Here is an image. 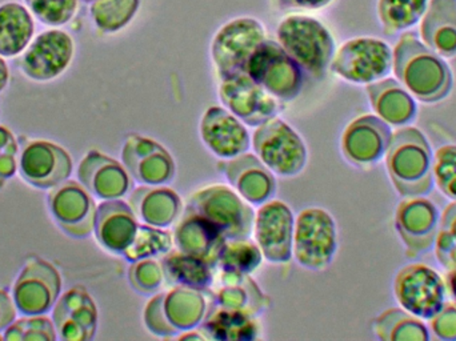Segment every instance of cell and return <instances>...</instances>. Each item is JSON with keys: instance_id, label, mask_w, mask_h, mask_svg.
<instances>
[{"instance_id": "1", "label": "cell", "mask_w": 456, "mask_h": 341, "mask_svg": "<svg viewBox=\"0 0 456 341\" xmlns=\"http://www.w3.org/2000/svg\"><path fill=\"white\" fill-rule=\"evenodd\" d=\"M393 53L396 79L417 101L436 104L449 98L454 87L452 69L415 32H403Z\"/></svg>"}, {"instance_id": "14", "label": "cell", "mask_w": 456, "mask_h": 341, "mask_svg": "<svg viewBox=\"0 0 456 341\" xmlns=\"http://www.w3.org/2000/svg\"><path fill=\"white\" fill-rule=\"evenodd\" d=\"M74 53V40L67 32L47 29L21 53L18 69L34 82H50L69 69Z\"/></svg>"}, {"instance_id": "12", "label": "cell", "mask_w": 456, "mask_h": 341, "mask_svg": "<svg viewBox=\"0 0 456 341\" xmlns=\"http://www.w3.org/2000/svg\"><path fill=\"white\" fill-rule=\"evenodd\" d=\"M222 104L244 125L259 127L281 111V101L271 95L244 71L221 77Z\"/></svg>"}, {"instance_id": "38", "label": "cell", "mask_w": 456, "mask_h": 341, "mask_svg": "<svg viewBox=\"0 0 456 341\" xmlns=\"http://www.w3.org/2000/svg\"><path fill=\"white\" fill-rule=\"evenodd\" d=\"M7 154L19 155L18 142L8 128L0 126V158Z\"/></svg>"}, {"instance_id": "13", "label": "cell", "mask_w": 456, "mask_h": 341, "mask_svg": "<svg viewBox=\"0 0 456 341\" xmlns=\"http://www.w3.org/2000/svg\"><path fill=\"white\" fill-rule=\"evenodd\" d=\"M439 228L441 214L430 199L411 196L404 198L396 207L395 230L409 259H415L434 248Z\"/></svg>"}, {"instance_id": "5", "label": "cell", "mask_w": 456, "mask_h": 341, "mask_svg": "<svg viewBox=\"0 0 456 341\" xmlns=\"http://www.w3.org/2000/svg\"><path fill=\"white\" fill-rule=\"evenodd\" d=\"M393 50L385 40L354 37L340 45L330 69L347 82L367 85L385 79L393 69Z\"/></svg>"}, {"instance_id": "7", "label": "cell", "mask_w": 456, "mask_h": 341, "mask_svg": "<svg viewBox=\"0 0 456 341\" xmlns=\"http://www.w3.org/2000/svg\"><path fill=\"white\" fill-rule=\"evenodd\" d=\"M243 71L281 101H292L302 90L303 69L273 40H265L255 50Z\"/></svg>"}, {"instance_id": "33", "label": "cell", "mask_w": 456, "mask_h": 341, "mask_svg": "<svg viewBox=\"0 0 456 341\" xmlns=\"http://www.w3.org/2000/svg\"><path fill=\"white\" fill-rule=\"evenodd\" d=\"M434 183L446 198L456 201V144L439 147L434 154Z\"/></svg>"}, {"instance_id": "3", "label": "cell", "mask_w": 456, "mask_h": 341, "mask_svg": "<svg viewBox=\"0 0 456 341\" xmlns=\"http://www.w3.org/2000/svg\"><path fill=\"white\" fill-rule=\"evenodd\" d=\"M279 45L313 77H326L335 55V40L318 19L307 15L284 18L276 31Z\"/></svg>"}, {"instance_id": "11", "label": "cell", "mask_w": 456, "mask_h": 341, "mask_svg": "<svg viewBox=\"0 0 456 341\" xmlns=\"http://www.w3.org/2000/svg\"><path fill=\"white\" fill-rule=\"evenodd\" d=\"M265 40V26L257 19L243 16L222 26L211 43V59L219 77L243 71L252 53Z\"/></svg>"}, {"instance_id": "8", "label": "cell", "mask_w": 456, "mask_h": 341, "mask_svg": "<svg viewBox=\"0 0 456 341\" xmlns=\"http://www.w3.org/2000/svg\"><path fill=\"white\" fill-rule=\"evenodd\" d=\"M187 212L200 215L216 225L226 240L248 239L254 228L251 207L224 185H213L198 191L187 204Z\"/></svg>"}, {"instance_id": "27", "label": "cell", "mask_w": 456, "mask_h": 341, "mask_svg": "<svg viewBox=\"0 0 456 341\" xmlns=\"http://www.w3.org/2000/svg\"><path fill=\"white\" fill-rule=\"evenodd\" d=\"M374 332L383 341H428L430 329L422 319L403 308H388L374 321Z\"/></svg>"}, {"instance_id": "18", "label": "cell", "mask_w": 456, "mask_h": 341, "mask_svg": "<svg viewBox=\"0 0 456 341\" xmlns=\"http://www.w3.org/2000/svg\"><path fill=\"white\" fill-rule=\"evenodd\" d=\"M254 235L257 247L268 262H289L292 256L294 217L281 201H270L255 215Z\"/></svg>"}, {"instance_id": "17", "label": "cell", "mask_w": 456, "mask_h": 341, "mask_svg": "<svg viewBox=\"0 0 456 341\" xmlns=\"http://www.w3.org/2000/svg\"><path fill=\"white\" fill-rule=\"evenodd\" d=\"M393 134L391 126L377 115H363L343 133V155L358 167H371L386 157Z\"/></svg>"}, {"instance_id": "40", "label": "cell", "mask_w": 456, "mask_h": 341, "mask_svg": "<svg viewBox=\"0 0 456 341\" xmlns=\"http://www.w3.org/2000/svg\"><path fill=\"white\" fill-rule=\"evenodd\" d=\"M10 82V69H8L7 63H5L3 56L0 55V93L4 91Z\"/></svg>"}, {"instance_id": "39", "label": "cell", "mask_w": 456, "mask_h": 341, "mask_svg": "<svg viewBox=\"0 0 456 341\" xmlns=\"http://www.w3.org/2000/svg\"><path fill=\"white\" fill-rule=\"evenodd\" d=\"M441 230L447 231L456 239V201H452L441 214Z\"/></svg>"}, {"instance_id": "16", "label": "cell", "mask_w": 456, "mask_h": 341, "mask_svg": "<svg viewBox=\"0 0 456 341\" xmlns=\"http://www.w3.org/2000/svg\"><path fill=\"white\" fill-rule=\"evenodd\" d=\"M18 172L27 184L37 190H51L69 179L72 160L58 144L29 141L19 150Z\"/></svg>"}, {"instance_id": "24", "label": "cell", "mask_w": 456, "mask_h": 341, "mask_svg": "<svg viewBox=\"0 0 456 341\" xmlns=\"http://www.w3.org/2000/svg\"><path fill=\"white\" fill-rule=\"evenodd\" d=\"M419 37L444 59L456 56V0H428Z\"/></svg>"}, {"instance_id": "9", "label": "cell", "mask_w": 456, "mask_h": 341, "mask_svg": "<svg viewBox=\"0 0 456 341\" xmlns=\"http://www.w3.org/2000/svg\"><path fill=\"white\" fill-rule=\"evenodd\" d=\"M394 295L403 310L428 321L446 303V280L434 268L423 263H411L396 273Z\"/></svg>"}, {"instance_id": "34", "label": "cell", "mask_w": 456, "mask_h": 341, "mask_svg": "<svg viewBox=\"0 0 456 341\" xmlns=\"http://www.w3.org/2000/svg\"><path fill=\"white\" fill-rule=\"evenodd\" d=\"M428 329L436 339L456 341V304L446 302L444 307L428 319Z\"/></svg>"}, {"instance_id": "37", "label": "cell", "mask_w": 456, "mask_h": 341, "mask_svg": "<svg viewBox=\"0 0 456 341\" xmlns=\"http://www.w3.org/2000/svg\"><path fill=\"white\" fill-rule=\"evenodd\" d=\"M331 2L332 0H278L281 7L292 10H321Z\"/></svg>"}, {"instance_id": "36", "label": "cell", "mask_w": 456, "mask_h": 341, "mask_svg": "<svg viewBox=\"0 0 456 341\" xmlns=\"http://www.w3.org/2000/svg\"><path fill=\"white\" fill-rule=\"evenodd\" d=\"M15 304H13L12 296L7 292L0 289V332L4 331L12 321H16Z\"/></svg>"}, {"instance_id": "2", "label": "cell", "mask_w": 456, "mask_h": 341, "mask_svg": "<svg viewBox=\"0 0 456 341\" xmlns=\"http://www.w3.org/2000/svg\"><path fill=\"white\" fill-rule=\"evenodd\" d=\"M385 159L391 183L402 198L426 196L433 191L434 152L419 128L404 126L395 131Z\"/></svg>"}, {"instance_id": "26", "label": "cell", "mask_w": 456, "mask_h": 341, "mask_svg": "<svg viewBox=\"0 0 456 341\" xmlns=\"http://www.w3.org/2000/svg\"><path fill=\"white\" fill-rule=\"evenodd\" d=\"M34 19L28 8L15 2L0 5V55H20L34 37Z\"/></svg>"}, {"instance_id": "25", "label": "cell", "mask_w": 456, "mask_h": 341, "mask_svg": "<svg viewBox=\"0 0 456 341\" xmlns=\"http://www.w3.org/2000/svg\"><path fill=\"white\" fill-rule=\"evenodd\" d=\"M175 241L183 254L191 255L206 264H218L224 236L205 217L187 212L175 233Z\"/></svg>"}, {"instance_id": "30", "label": "cell", "mask_w": 456, "mask_h": 341, "mask_svg": "<svg viewBox=\"0 0 456 341\" xmlns=\"http://www.w3.org/2000/svg\"><path fill=\"white\" fill-rule=\"evenodd\" d=\"M262 260V252L259 247L247 241V239L238 240H226L219 255L218 265H221L226 273H248L256 268Z\"/></svg>"}, {"instance_id": "41", "label": "cell", "mask_w": 456, "mask_h": 341, "mask_svg": "<svg viewBox=\"0 0 456 341\" xmlns=\"http://www.w3.org/2000/svg\"><path fill=\"white\" fill-rule=\"evenodd\" d=\"M444 280H446L447 294H450L452 302L456 304V268L455 270L449 271Z\"/></svg>"}, {"instance_id": "21", "label": "cell", "mask_w": 456, "mask_h": 341, "mask_svg": "<svg viewBox=\"0 0 456 341\" xmlns=\"http://www.w3.org/2000/svg\"><path fill=\"white\" fill-rule=\"evenodd\" d=\"M366 93L375 114L387 125L404 127L417 118V101L398 79L385 77L370 83Z\"/></svg>"}, {"instance_id": "28", "label": "cell", "mask_w": 456, "mask_h": 341, "mask_svg": "<svg viewBox=\"0 0 456 341\" xmlns=\"http://www.w3.org/2000/svg\"><path fill=\"white\" fill-rule=\"evenodd\" d=\"M428 0H378V16L386 34L407 31L422 20Z\"/></svg>"}, {"instance_id": "15", "label": "cell", "mask_w": 456, "mask_h": 341, "mask_svg": "<svg viewBox=\"0 0 456 341\" xmlns=\"http://www.w3.org/2000/svg\"><path fill=\"white\" fill-rule=\"evenodd\" d=\"M47 207L55 224L71 238H87L93 232L95 201L79 183L69 179L51 188Z\"/></svg>"}, {"instance_id": "4", "label": "cell", "mask_w": 456, "mask_h": 341, "mask_svg": "<svg viewBox=\"0 0 456 341\" xmlns=\"http://www.w3.org/2000/svg\"><path fill=\"white\" fill-rule=\"evenodd\" d=\"M338 248L335 220L322 208L300 212L294 225L292 256L302 267L313 271L326 270Z\"/></svg>"}, {"instance_id": "23", "label": "cell", "mask_w": 456, "mask_h": 341, "mask_svg": "<svg viewBox=\"0 0 456 341\" xmlns=\"http://www.w3.org/2000/svg\"><path fill=\"white\" fill-rule=\"evenodd\" d=\"M77 179L91 195L103 200L119 198L128 188V177L123 168L114 159L95 151L83 158L77 167Z\"/></svg>"}, {"instance_id": "43", "label": "cell", "mask_w": 456, "mask_h": 341, "mask_svg": "<svg viewBox=\"0 0 456 341\" xmlns=\"http://www.w3.org/2000/svg\"><path fill=\"white\" fill-rule=\"evenodd\" d=\"M0 340H4V339H3V337H0Z\"/></svg>"}, {"instance_id": "32", "label": "cell", "mask_w": 456, "mask_h": 341, "mask_svg": "<svg viewBox=\"0 0 456 341\" xmlns=\"http://www.w3.org/2000/svg\"><path fill=\"white\" fill-rule=\"evenodd\" d=\"M32 15L45 26L59 27L74 18L79 0H24Z\"/></svg>"}, {"instance_id": "22", "label": "cell", "mask_w": 456, "mask_h": 341, "mask_svg": "<svg viewBox=\"0 0 456 341\" xmlns=\"http://www.w3.org/2000/svg\"><path fill=\"white\" fill-rule=\"evenodd\" d=\"M94 232L104 248L125 254L136 236V223L130 207L114 199L99 204L96 207Z\"/></svg>"}, {"instance_id": "6", "label": "cell", "mask_w": 456, "mask_h": 341, "mask_svg": "<svg viewBox=\"0 0 456 341\" xmlns=\"http://www.w3.org/2000/svg\"><path fill=\"white\" fill-rule=\"evenodd\" d=\"M252 149L259 162L279 176H295L307 163V149L300 136L276 117L256 128Z\"/></svg>"}, {"instance_id": "35", "label": "cell", "mask_w": 456, "mask_h": 341, "mask_svg": "<svg viewBox=\"0 0 456 341\" xmlns=\"http://www.w3.org/2000/svg\"><path fill=\"white\" fill-rule=\"evenodd\" d=\"M436 256L439 264L449 272V271L455 270L456 268V239L452 233L439 228L438 235H436Z\"/></svg>"}, {"instance_id": "29", "label": "cell", "mask_w": 456, "mask_h": 341, "mask_svg": "<svg viewBox=\"0 0 456 341\" xmlns=\"http://www.w3.org/2000/svg\"><path fill=\"white\" fill-rule=\"evenodd\" d=\"M141 0H95L90 15L99 31L115 34L131 23L138 13Z\"/></svg>"}, {"instance_id": "42", "label": "cell", "mask_w": 456, "mask_h": 341, "mask_svg": "<svg viewBox=\"0 0 456 341\" xmlns=\"http://www.w3.org/2000/svg\"><path fill=\"white\" fill-rule=\"evenodd\" d=\"M83 2H86V3H93V2H95V0H83Z\"/></svg>"}, {"instance_id": "20", "label": "cell", "mask_w": 456, "mask_h": 341, "mask_svg": "<svg viewBox=\"0 0 456 341\" xmlns=\"http://www.w3.org/2000/svg\"><path fill=\"white\" fill-rule=\"evenodd\" d=\"M200 138L208 150L222 159H233L249 149L246 126L222 107H211L200 120Z\"/></svg>"}, {"instance_id": "31", "label": "cell", "mask_w": 456, "mask_h": 341, "mask_svg": "<svg viewBox=\"0 0 456 341\" xmlns=\"http://www.w3.org/2000/svg\"><path fill=\"white\" fill-rule=\"evenodd\" d=\"M5 341H55L58 340L53 319L45 315L24 316L12 321L3 331Z\"/></svg>"}, {"instance_id": "10", "label": "cell", "mask_w": 456, "mask_h": 341, "mask_svg": "<svg viewBox=\"0 0 456 341\" xmlns=\"http://www.w3.org/2000/svg\"><path fill=\"white\" fill-rule=\"evenodd\" d=\"M61 294V276L55 265L40 257L27 260L12 287L13 304L23 316L45 315Z\"/></svg>"}, {"instance_id": "19", "label": "cell", "mask_w": 456, "mask_h": 341, "mask_svg": "<svg viewBox=\"0 0 456 341\" xmlns=\"http://www.w3.org/2000/svg\"><path fill=\"white\" fill-rule=\"evenodd\" d=\"M53 323L58 340L88 341L98 327V310L83 287H74L59 296L53 308Z\"/></svg>"}]
</instances>
